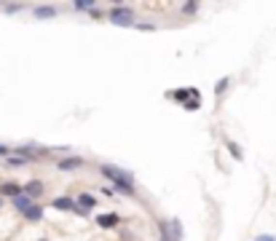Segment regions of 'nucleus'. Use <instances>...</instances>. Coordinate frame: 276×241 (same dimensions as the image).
Here are the masks:
<instances>
[{
    "label": "nucleus",
    "instance_id": "obj_1",
    "mask_svg": "<svg viewBox=\"0 0 276 241\" xmlns=\"http://www.w3.org/2000/svg\"><path fill=\"white\" fill-rule=\"evenodd\" d=\"M99 172H102V177L107 180L115 190H121L123 196H137V188H134V180H132V174H129V172L113 166V164H102Z\"/></svg>",
    "mask_w": 276,
    "mask_h": 241
},
{
    "label": "nucleus",
    "instance_id": "obj_2",
    "mask_svg": "<svg viewBox=\"0 0 276 241\" xmlns=\"http://www.w3.org/2000/svg\"><path fill=\"white\" fill-rule=\"evenodd\" d=\"M107 22L110 24H118V27H134V11L126 6H113L107 11Z\"/></svg>",
    "mask_w": 276,
    "mask_h": 241
},
{
    "label": "nucleus",
    "instance_id": "obj_3",
    "mask_svg": "<svg viewBox=\"0 0 276 241\" xmlns=\"http://www.w3.org/2000/svg\"><path fill=\"white\" fill-rule=\"evenodd\" d=\"M54 209H59V212H75V214H81V217H86V212L78 207V201L70 198V196H59V198H54Z\"/></svg>",
    "mask_w": 276,
    "mask_h": 241
},
{
    "label": "nucleus",
    "instance_id": "obj_4",
    "mask_svg": "<svg viewBox=\"0 0 276 241\" xmlns=\"http://www.w3.org/2000/svg\"><path fill=\"white\" fill-rule=\"evenodd\" d=\"M81 166H86V161H83L81 155H67V158H62L57 164L59 172H75V169H81Z\"/></svg>",
    "mask_w": 276,
    "mask_h": 241
},
{
    "label": "nucleus",
    "instance_id": "obj_5",
    "mask_svg": "<svg viewBox=\"0 0 276 241\" xmlns=\"http://www.w3.org/2000/svg\"><path fill=\"white\" fill-rule=\"evenodd\" d=\"M46 193V185L41 182V180H30L27 185H24V196H30V198H41V196Z\"/></svg>",
    "mask_w": 276,
    "mask_h": 241
},
{
    "label": "nucleus",
    "instance_id": "obj_6",
    "mask_svg": "<svg viewBox=\"0 0 276 241\" xmlns=\"http://www.w3.org/2000/svg\"><path fill=\"white\" fill-rule=\"evenodd\" d=\"M196 94H199V89H177V91H169L167 97H169V99H177V102H183V107H185V105H188L190 99L196 97Z\"/></svg>",
    "mask_w": 276,
    "mask_h": 241
},
{
    "label": "nucleus",
    "instance_id": "obj_7",
    "mask_svg": "<svg viewBox=\"0 0 276 241\" xmlns=\"http://www.w3.org/2000/svg\"><path fill=\"white\" fill-rule=\"evenodd\" d=\"M24 193V185H16V182H3L0 185V198H16V196Z\"/></svg>",
    "mask_w": 276,
    "mask_h": 241
},
{
    "label": "nucleus",
    "instance_id": "obj_8",
    "mask_svg": "<svg viewBox=\"0 0 276 241\" xmlns=\"http://www.w3.org/2000/svg\"><path fill=\"white\" fill-rule=\"evenodd\" d=\"M14 207H16V212H30V209H32L35 207V204H32V198H30V196H16V198H14Z\"/></svg>",
    "mask_w": 276,
    "mask_h": 241
},
{
    "label": "nucleus",
    "instance_id": "obj_9",
    "mask_svg": "<svg viewBox=\"0 0 276 241\" xmlns=\"http://www.w3.org/2000/svg\"><path fill=\"white\" fill-rule=\"evenodd\" d=\"M78 207H81L83 212L89 214V209H94V207H97V198H94L92 193H81V196H78Z\"/></svg>",
    "mask_w": 276,
    "mask_h": 241
},
{
    "label": "nucleus",
    "instance_id": "obj_10",
    "mask_svg": "<svg viewBox=\"0 0 276 241\" xmlns=\"http://www.w3.org/2000/svg\"><path fill=\"white\" fill-rule=\"evenodd\" d=\"M32 11H35V16H38V19H54V16H57V8H54V6H35Z\"/></svg>",
    "mask_w": 276,
    "mask_h": 241
},
{
    "label": "nucleus",
    "instance_id": "obj_11",
    "mask_svg": "<svg viewBox=\"0 0 276 241\" xmlns=\"http://www.w3.org/2000/svg\"><path fill=\"white\" fill-rule=\"evenodd\" d=\"M97 225L99 228H115V225H118V214H99Z\"/></svg>",
    "mask_w": 276,
    "mask_h": 241
},
{
    "label": "nucleus",
    "instance_id": "obj_12",
    "mask_svg": "<svg viewBox=\"0 0 276 241\" xmlns=\"http://www.w3.org/2000/svg\"><path fill=\"white\" fill-rule=\"evenodd\" d=\"M169 230H172V241H183V223L177 217L169 220Z\"/></svg>",
    "mask_w": 276,
    "mask_h": 241
},
{
    "label": "nucleus",
    "instance_id": "obj_13",
    "mask_svg": "<svg viewBox=\"0 0 276 241\" xmlns=\"http://www.w3.org/2000/svg\"><path fill=\"white\" fill-rule=\"evenodd\" d=\"M24 220H27V223H41V220H43V209L35 204L30 212H24Z\"/></svg>",
    "mask_w": 276,
    "mask_h": 241
},
{
    "label": "nucleus",
    "instance_id": "obj_14",
    "mask_svg": "<svg viewBox=\"0 0 276 241\" xmlns=\"http://www.w3.org/2000/svg\"><path fill=\"white\" fill-rule=\"evenodd\" d=\"M6 164H8V166H27L30 158H24V155H8Z\"/></svg>",
    "mask_w": 276,
    "mask_h": 241
},
{
    "label": "nucleus",
    "instance_id": "obj_15",
    "mask_svg": "<svg viewBox=\"0 0 276 241\" xmlns=\"http://www.w3.org/2000/svg\"><path fill=\"white\" fill-rule=\"evenodd\" d=\"M228 83H230V78H220L217 83H215V94H217V97H223L225 89H228Z\"/></svg>",
    "mask_w": 276,
    "mask_h": 241
},
{
    "label": "nucleus",
    "instance_id": "obj_16",
    "mask_svg": "<svg viewBox=\"0 0 276 241\" xmlns=\"http://www.w3.org/2000/svg\"><path fill=\"white\" fill-rule=\"evenodd\" d=\"M228 148H230V155H233V158H239V161H242V158H244V153H242V148H239V145H236V142H228Z\"/></svg>",
    "mask_w": 276,
    "mask_h": 241
},
{
    "label": "nucleus",
    "instance_id": "obj_17",
    "mask_svg": "<svg viewBox=\"0 0 276 241\" xmlns=\"http://www.w3.org/2000/svg\"><path fill=\"white\" fill-rule=\"evenodd\" d=\"M199 11V3H183V14H196Z\"/></svg>",
    "mask_w": 276,
    "mask_h": 241
},
{
    "label": "nucleus",
    "instance_id": "obj_18",
    "mask_svg": "<svg viewBox=\"0 0 276 241\" xmlns=\"http://www.w3.org/2000/svg\"><path fill=\"white\" fill-rule=\"evenodd\" d=\"M134 27H137V30H145V32H153V24H148V22H137V24H134Z\"/></svg>",
    "mask_w": 276,
    "mask_h": 241
},
{
    "label": "nucleus",
    "instance_id": "obj_19",
    "mask_svg": "<svg viewBox=\"0 0 276 241\" xmlns=\"http://www.w3.org/2000/svg\"><path fill=\"white\" fill-rule=\"evenodd\" d=\"M24 6H19V3H11V6H3V11H8V14H16V11H22Z\"/></svg>",
    "mask_w": 276,
    "mask_h": 241
},
{
    "label": "nucleus",
    "instance_id": "obj_20",
    "mask_svg": "<svg viewBox=\"0 0 276 241\" xmlns=\"http://www.w3.org/2000/svg\"><path fill=\"white\" fill-rule=\"evenodd\" d=\"M0 155H3V158H8V155H11V148H6V145H0Z\"/></svg>",
    "mask_w": 276,
    "mask_h": 241
},
{
    "label": "nucleus",
    "instance_id": "obj_21",
    "mask_svg": "<svg viewBox=\"0 0 276 241\" xmlns=\"http://www.w3.org/2000/svg\"><path fill=\"white\" fill-rule=\"evenodd\" d=\"M255 241H276V239H274V236H258Z\"/></svg>",
    "mask_w": 276,
    "mask_h": 241
},
{
    "label": "nucleus",
    "instance_id": "obj_22",
    "mask_svg": "<svg viewBox=\"0 0 276 241\" xmlns=\"http://www.w3.org/2000/svg\"><path fill=\"white\" fill-rule=\"evenodd\" d=\"M0 209H3V198H0Z\"/></svg>",
    "mask_w": 276,
    "mask_h": 241
}]
</instances>
